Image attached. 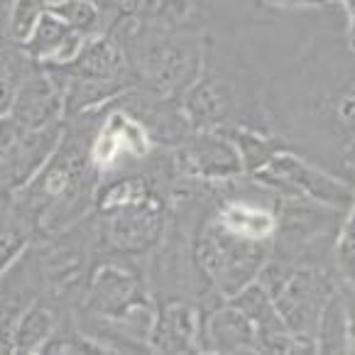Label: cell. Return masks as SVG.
I'll list each match as a JSON object with an SVG mask.
<instances>
[{
    "label": "cell",
    "instance_id": "6da1fadb",
    "mask_svg": "<svg viewBox=\"0 0 355 355\" xmlns=\"http://www.w3.org/2000/svg\"><path fill=\"white\" fill-rule=\"evenodd\" d=\"M338 20L316 30L265 91L272 130L292 150L355 184V49Z\"/></svg>",
    "mask_w": 355,
    "mask_h": 355
},
{
    "label": "cell",
    "instance_id": "7a4b0ae2",
    "mask_svg": "<svg viewBox=\"0 0 355 355\" xmlns=\"http://www.w3.org/2000/svg\"><path fill=\"white\" fill-rule=\"evenodd\" d=\"M98 110L67 118L62 145L35 179L20 191L3 196V206L22 214L37 228L40 238L59 235L91 216L101 177L96 172L94 142Z\"/></svg>",
    "mask_w": 355,
    "mask_h": 355
},
{
    "label": "cell",
    "instance_id": "3957f363",
    "mask_svg": "<svg viewBox=\"0 0 355 355\" xmlns=\"http://www.w3.org/2000/svg\"><path fill=\"white\" fill-rule=\"evenodd\" d=\"M110 35L121 42L137 89L184 101L199 78L206 35L196 27H169L135 15Z\"/></svg>",
    "mask_w": 355,
    "mask_h": 355
},
{
    "label": "cell",
    "instance_id": "277c9868",
    "mask_svg": "<svg viewBox=\"0 0 355 355\" xmlns=\"http://www.w3.org/2000/svg\"><path fill=\"white\" fill-rule=\"evenodd\" d=\"M44 69L62 94L67 118L101 110L137 86L125 52L113 35L94 37L71 62Z\"/></svg>",
    "mask_w": 355,
    "mask_h": 355
},
{
    "label": "cell",
    "instance_id": "5b68a950",
    "mask_svg": "<svg viewBox=\"0 0 355 355\" xmlns=\"http://www.w3.org/2000/svg\"><path fill=\"white\" fill-rule=\"evenodd\" d=\"M216 187V184H214ZM214 201V196H211ZM272 257V243L243 238L228 230L211 211L201 216L193 230V260L218 299H230L255 282L265 262Z\"/></svg>",
    "mask_w": 355,
    "mask_h": 355
},
{
    "label": "cell",
    "instance_id": "8992f818",
    "mask_svg": "<svg viewBox=\"0 0 355 355\" xmlns=\"http://www.w3.org/2000/svg\"><path fill=\"white\" fill-rule=\"evenodd\" d=\"M343 216V211L331 209L326 204L279 193L277 233H275L272 257H279L297 267H334V245Z\"/></svg>",
    "mask_w": 355,
    "mask_h": 355
},
{
    "label": "cell",
    "instance_id": "52a82bcc",
    "mask_svg": "<svg viewBox=\"0 0 355 355\" xmlns=\"http://www.w3.org/2000/svg\"><path fill=\"white\" fill-rule=\"evenodd\" d=\"M248 177L257 179L282 196H304V199L326 204L343 214H348L355 201V184L340 179L338 174L329 172L292 147L272 157L265 167Z\"/></svg>",
    "mask_w": 355,
    "mask_h": 355
},
{
    "label": "cell",
    "instance_id": "ba28073f",
    "mask_svg": "<svg viewBox=\"0 0 355 355\" xmlns=\"http://www.w3.org/2000/svg\"><path fill=\"white\" fill-rule=\"evenodd\" d=\"M157 150L159 145L150 137L147 128L135 115L128 113L118 101L98 110L91 157H94L101 182L142 167Z\"/></svg>",
    "mask_w": 355,
    "mask_h": 355
},
{
    "label": "cell",
    "instance_id": "9c48e42d",
    "mask_svg": "<svg viewBox=\"0 0 355 355\" xmlns=\"http://www.w3.org/2000/svg\"><path fill=\"white\" fill-rule=\"evenodd\" d=\"M338 289V277L334 267L302 265L287 277V282L275 292V304L282 321L294 334L311 338L316 343L321 313L329 304L331 294Z\"/></svg>",
    "mask_w": 355,
    "mask_h": 355
},
{
    "label": "cell",
    "instance_id": "30bf717a",
    "mask_svg": "<svg viewBox=\"0 0 355 355\" xmlns=\"http://www.w3.org/2000/svg\"><path fill=\"white\" fill-rule=\"evenodd\" d=\"M172 159L179 177L193 182L223 184L245 177L238 145L218 130H191L177 147H172Z\"/></svg>",
    "mask_w": 355,
    "mask_h": 355
},
{
    "label": "cell",
    "instance_id": "8fae6325",
    "mask_svg": "<svg viewBox=\"0 0 355 355\" xmlns=\"http://www.w3.org/2000/svg\"><path fill=\"white\" fill-rule=\"evenodd\" d=\"M67 121L57 125L25 130L3 121V142H0V167H3V196L20 191L40 174V169L52 159L57 147L62 145Z\"/></svg>",
    "mask_w": 355,
    "mask_h": 355
},
{
    "label": "cell",
    "instance_id": "7c38bea8",
    "mask_svg": "<svg viewBox=\"0 0 355 355\" xmlns=\"http://www.w3.org/2000/svg\"><path fill=\"white\" fill-rule=\"evenodd\" d=\"M204 306L189 297L155 299L150 343L155 353H204L201 350Z\"/></svg>",
    "mask_w": 355,
    "mask_h": 355
},
{
    "label": "cell",
    "instance_id": "4fadbf2b",
    "mask_svg": "<svg viewBox=\"0 0 355 355\" xmlns=\"http://www.w3.org/2000/svg\"><path fill=\"white\" fill-rule=\"evenodd\" d=\"M3 121L25 128V130H40V128H49L67 121L64 98L49 78L47 69L42 67L37 73H32L17 89L15 98L3 110Z\"/></svg>",
    "mask_w": 355,
    "mask_h": 355
},
{
    "label": "cell",
    "instance_id": "5bb4252c",
    "mask_svg": "<svg viewBox=\"0 0 355 355\" xmlns=\"http://www.w3.org/2000/svg\"><path fill=\"white\" fill-rule=\"evenodd\" d=\"M204 353H257V331L238 306L225 302L204 309L201 326Z\"/></svg>",
    "mask_w": 355,
    "mask_h": 355
},
{
    "label": "cell",
    "instance_id": "9a60e30c",
    "mask_svg": "<svg viewBox=\"0 0 355 355\" xmlns=\"http://www.w3.org/2000/svg\"><path fill=\"white\" fill-rule=\"evenodd\" d=\"M73 313L76 311H69L54 299L40 297L17 319L15 329L8 336H3V353H42L44 343L69 319H73Z\"/></svg>",
    "mask_w": 355,
    "mask_h": 355
},
{
    "label": "cell",
    "instance_id": "2e32d148",
    "mask_svg": "<svg viewBox=\"0 0 355 355\" xmlns=\"http://www.w3.org/2000/svg\"><path fill=\"white\" fill-rule=\"evenodd\" d=\"M86 42L89 40L81 32L73 30L57 12L47 10L42 15V20H40V25L35 27L32 37L22 47L27 49V54L35 62L42 64V67H59V64L71 62L84 49Z\"/></svg>",
    "mask_w": 355,
    "mask_h": 355
},
{
    "label": "cell",
    "instance_id": "e0dca14e",
    "mask_svg": "<svg viewBox=\"0 0 355 355\" xmlns=\"http://www.w3.org/2000/svg\"><path fill=\"white\" fill-rule=\"evenodd\" d=\"M316 353H353L350 340V313L340 284L331 294L324 313H321L319 331H316Z\"/></svg>",
    "mask_w": 355,
    "mask_h": 355
},
{
    "label": "cell",
    "instance_id": "ac0fdd59",
    "mask_svg": "<svg viewBox=\"0 0 355 355\" xmlns=\"http://www.w3.org/2000/svg\"><path fill=\"white\" fill-rule=\"evenodd\" d=\"M47 10L49 0H12V6L3 10V40L25 44Z\"/></svg>",
    "mask_w": 355,
    "mask_h": 355
},
{
    "label": "cell",
    "instance_id": "d6986e66",
    "mask_svg": "<svg viewBox=\"0 0 355 355\" xmlns=\"http://www.w3.org/2000/svg\"><path fill=\"white\" fill-rule=\"evenodd\" d=\"M334 272L338 282L355 287V201L343 216L334 245Z\"/></svg>",
    "mask_w": 355,
    "mask_h": 355
},
{
    "label": "cell",
    "instance_id": "ffe728a7",
    "mask_svg": "<svg viewBox=\"0 0 355 355\" xmlns=\"http://www.w3.org/2000/svg\"><path fill=\"white\" fill-rule=\"evenodd\" d=\"M338 6L343 8L345 22H348L345 32H353V30H355V0H338Z\"/></svg>",
    "mask_w": 355,
    "mask_h": 355
}]
</instances>
